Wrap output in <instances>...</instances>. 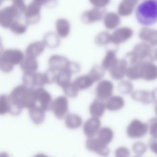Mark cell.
<instances>
[{
	"label": "cell",
	"mask_w": 157,
	"mask_h": 157,
	"mask_svg": "<svg viewBox=\"0 0 157 157\" xmlns=\"http://www.w3.org/2000/svg\"><path fill=\"white\" fill-rule=\"evenodd\" d=\"M10 111L13 116H18L24 108L29 109L36 103L35 89L21 84L15 88L8 96Z\"/></svg>",
	"instance_id": "1"
},
{
	"label": "cell",
	"mask_w": 157,
	"mask_h": 157,
	"mask_svg": "<svg viewBox=\"0 0 157 157\" xmlns=\"http://www.w3.org/2000/svg\"><path fill=\"white\" fill-rule=\"evenodd\" d=\"M138 22L144 26H150L157 22V2L147 0L140 3L136 9Z\"/></svg>",
	"instance_id": "2"
},
{
	"label": "cell",
	"mask_w": 157,
	"mask_h": 157,
	"mask_svg": "<svg viewBox=\"0 0 157 157\" xmlns=\"http://www.w3.org/2000/svg\"><path fill=\"white\" fill-rule=\"evenodd\" d=\"M26 7L24 1H13L12 5L0 11V25L5 28L10 27L14 20L19 19L25 14Z\"/></svg>",
	"instance_id": "3"
},
{
	"label": "cell",
	"mask_w": 157,
	"mask_h": 157,
	"mask_svg": "<svg viewBox=\"0 0 157 157\" xmlns=\"http://www.w3.org/2000/svg\"><path fill=\"white\" fill-rule=\"evenodd\" d=\"M124 60L128 66L135 64L152 62L154 60L152 47L145 42L138 43L132 50L125 55Z\"/></svg>",
	"instance_id": "4"
},
{
	"label": "cell",
	"mask_w": 157,
	"mask_h": 157,
	"mask_svg": "<svg viewBox=\"0 0 157 157\" xmlns=\"http://www.w3.org/2000/svg\"><path fill=\"white\" fill-rule=\"evenodd\" d=\"M24 58V53L19 50H6L3 52L0 59V70L4 73H10L15 65L21 63Z\"/></svg>",
	"instance_id": "5"
},
{
	"label": "cell",
	"mask_w": 157,
	"mask_h": 157,
	"mask_svg": "<svg viewBox=\"0 0 157 157\" xmlns=\"http://www.w3.org/2000/svg\"><path fill=\"white\" fill-rule=\"evenodd\" d=\"M47 1H33L26 7L25 13V21L27 25L36 24L41 18L40 10L43 5L48 4Z\"/></svg>",
	"instance_id": "6"
},
{
	"label": "cell",
	"mask_w": 157,
	"mask_h": 157,
	"mask_svg": "<svg viewBox=\"0 0 157 157\" xmlns=\"http://www.w3.org/2000/svg\"><path fill=\"white\" fill-rule=\"evenodd\" d=\"M148 132L147 124L138 119L132 121L126 128V134L131 139H140L144 137Z\"/></svg>",
	"instance_id": "7"
},
{
	"label": "cell",
	"mask_w": 157,
	"mask_h": 157,
	"mask_svg": "<svg viewBox=\"0 0 157 157\" xmlns=\"http://www.w3.org/2000/svg\"><path fill=\"white\" fill-rule=\"evenodd\" d=\"M22 80L24 84L34 89L43 88L46 84L45 76L42 73H24Z\"/></svg>",
	"instance_id": "8"
},
{
	"label": "cell",
	"mask_w": 157,
	"mask_h": 157,
	"mask_svg": "<svg viewBox=\"0 0 157 157\" xmlns=\"http://www.w3.org/2000/svg\"><path fill=\"white\" fill-rule=\"evenodd\" d=\"M51 110L59 120L65 118L69 111V101L67 97L60 96L55 99L52 101Z\"/></svg>",
	"instance_id": "9"
},
{
	"label": "cell",
	"mask_w": 157,
	"mask_h": 157,
	"mask_svg": "<svg viewBox=\"0 0 157 157\" xmlns=\"http://www.w3.org/2000/svg\"><path fill=\"white\" fill-rule=\"evenodd\" d=\"M114 86L109 80H102L100 81L95 89L97 99L104 101L112 96Z\"/></svg>",
	"instance_id": "10"
},
{
	"label": "cell",
	"mask_w": 157,
	"mask_h": 157,
	"mask_svg": "<svg viewBox=\"0 0 157 157\" xmlns=\"http://www.w3.org/2000/svg\"><path fill=\"white\" fill-rule=\"evenodd\" d=\"M106 11L105 7H94L90 10L85 11L81 15V19L85 24H91L103 18L106 14Z\"/></svg>",
	"instance_id": "11"
},
{
	"label": "cell",
	"mask_w": 157,
	"mask_h": 157,
	"mask_svg": "<svg viewBox=\"0 0 157 157\" xmlns=\"http://www.w3.org/2000/svg\"><path fill=\"white\" fill-rule=\"evenodd\" d=\"M86 147L89 151L95 152L99 155L108 157L110 153L107 145L101 143L97 138H88L86 142Z\"/></svg>",
	"instance_id": "12"
},
{
	"label": "cell",
	"mask_w": 157,
	"mask_h": 157,
	"mask_svg": "<svg viewBox=\"0 0 157 157\" xmlns=\"http://www.w3.org/2000/svg\"><path fill=\"white\" fill-rule=\"evenodd\" d=\"M133 35V31L127 27H123L116 29L111 35V41L115 45H119L130 39Z\"/></svg>",
	"instance_id": "13"
},
{
	"label": "cell",
	"mask_w": 157,
	"mask_h": 157,
	"mask_svg": "<svg viewBox=\"0 0 157 157\" xmlns=\"http://www.w3.org/2000/svg\"><path fill=\"white\" fill-rule=\"evenodd\" d=\"M35 96L37 101L40 104V107L45 111L51 110L52 101L51 95L43 88L35 89Z\"/></svg>",
	"instance_id": "14"
},
{
	"label": "cell",
	"mask_w": 157,
	"mask_h": 157,
	"mask_svg": "<svg viewBox=\"0 0 157 157\" xmlns=\"http://www.w3.org/2000/svg\"><path fill=\"white\" fill-rule=\"evenodd\" d=\"M101 127V122L99 118L91 117L87 120L83 126V131L88 138L96 136Z\"/></svg>",
	"instance_id": "15"
},
{
	"label": "cell",
	"mask_w": 157,
	"mask_h": 157,
	"mask_svg": "<svg viewBox=\"0 0 157 157\" xmlns=\"http://www.w3.org/2000/svg\"><path fill=\"white\" fill-rule=\"evenodd\" d=\"M70 62L66 57L58 54L52 55L48 60L49 68L58 72L68 69Z\"/></svg>",
	"instance_id": "16"
},
{
	"label": "cell",
	"mask_w": 157,
	"mask_h": 157,
	"mask_svg": "<svg viewBox=\"0 0 157 157\" xmlns=\"http://www.w3.org/2000/svg\"><path fill=\"white\" fill-rule=\"evenodd\" d=\"M128 67V64L124 59L119 60L115 65L109 71L110 75L114 80H122L126 75Z\"/></svg>",
	"instance_id": "17"
},
{
	"label": "cell",
	"mask_w": 157,
	"mask_h": 157,
	"mask_svg": "<svg viewBox=\"0 0 157 157\" xmlns=\"http://www.w3.org/2000/svg\"><path fill=\"white\" fill-rule=\"evenodd\" d=\"M141 78L153 81L157 78V66L152 62L144 63L141 65Z\"/></svg>",
	"instance_id": "18"
},
{
	"label": "cell",
	"mask_w": 157,
	"mask_h": 157,
	"mask_svg": "<svg viewBox=\"0 0 157 157\" xmlns=\"http://www.w3.org/2000/svg\"><path fill=\"white\" fill-rule=\"evenodd\" d=\"M139 37L144 42L154 47L157 45V30L144 27L139 33Z\"/></svg>",
	"instance_id": "19"
},
{
	"label": "cell",
	"mask_w": 157,
	"mask_h": 157,
	"mask_svg": "<svg viewBox=\"0 0 157 157\" xmlns=\"http://www.w3.org/2000/svg\"><path fill=\"white\" fill-rule=\"evenodd\" d=\"M138 1L135 0H124L122 1L118 8V14L121 16H128L133 12Z\"/></svg>",
	"instance_id": "20"
},
{
	"label": "cell",
	"mask_w": 157,
	"mask_h": 157,
	"mask_svg": "<svg viewBox=\"0 0 157 157\" xmlns=\"http://www.w3.org/2000/svg\"><path fill=\"white\" fill-rule=\"evenodd\" d=\"M121 19L118 14L114 12L106 13L103 18V24L106 28L113 29L121 24Z\"/></svg>",
	"instance_id": "21"
},
{
	"label": "cell",
	"mask_w": 157,
	"mask_h": 157,
	"mask_svg": "<svg viewBox=\"0 0 157 157\" xmlns=\"http://www.w3.org/2000/svg\"><path fill=\"white\" fill-rule=\"evenodd\" d=\"M20 64L24 73H36L38 69V62L36 59L34 57L26 56Z\"/></svg>",
	"instance_id": "22"
},
{
	"label": "cell",
	"mask_w": 157,
	"mask_h": 157,
	"mask_svg": "<svg viewBox=\"0 0 157 157\" xmlns=\"http://www.w3.org/2000/svg\"><path fill=\"white\" fill-rule=\"evenodd\" d=\"M106 108V104L104 101L96 99L90 106L89 111L92 117L99 119L103 116Z\"/></svg>",
	"instance_id": "23"
},
{
	"label": "cell",
	"mask_w": 157,
	"mask_h": 157,
	"mask_svg": "<svg viewBox=\"0 0 157 157\" xmlns=\"http://www.w3.org/2000/svg\"><path fill=\"white\" fill-rule=\"evenodd\" d=\"M45 44L42 41H36L30 43L27 47L25 50L26 56L36 58L44 51L45 49Z\"/></svg>",
	"instance_id": "24"
},
{
	"label": "cell",
	"mask_w": 157,
	"mask_h": 157,
	"mask_svg": "<svg viewBox=\"0 0 157 157\" xmlns=\"http://www.w3.org/2000/svg\"><path fill=\"white\" fill-rule=\"evenodd\" d=\"M131 97L133 100L144 105H148L153 102L151 92L147 90H136L132 92Z\"/></svg>",
	"instance_id": "25"
},
{
	"label": "cell",
	"mask_w": 157,
	"mask_h": 157,
	"mask_svg": "<svg viewBox=\"0 0 157 157\" xmlns=\"http://www.w3.org/2000/svg\"><path fill=\"white\" fill-rule=\"evenodd\" d=\"M29 115L32 121L37 125L41 124L46 118L45 111L37 105L29 109Z\"/></svg>",
	"instance_id": "26"
},
{
	"label": "cell",
	"mask_w": 157,
	"mask_h": 157,
	"mask_svg": "<svg viewBox=\"0 0 157 157\" xmlns=\"http://www.w3.org/2000/svg\"><path fill=\"white\" fill-rule=\"evenodd\" d=\"M125 102L124 100L121 96H112L107 100L106 108L110 111H117L124 107Z\"/></svg>",
	"instance_id": "27"
},
{
	"label": "cell",
	"mask_w": 157,
	"mask_h": 157,
	"mask_svg": "<svg viewBox=\"0 0 157 157\" xmlns=\"http://www.w3.org/2000/svg\"><path fill=\"white\" fill-rule=\"evenodd\" d=\"M55 27L59 37L65 38L69 36L71 30V24L67 19L64 18L57 19Z\"/></svg>",
	"instance_id": "28"
},
{
	"label": "cell",
	"mask_w": 157,
	"mask_h": 157,
	"mask_svg": "<svg viewBox=\"0 0 157 157\" xmlns=\"http://www.w3.org/2000/svg\"><path fill=\"white\" fill-rule=\"evenodd\" d=\"M116 51L110 49L107 51L104 59L102 60L101 66L105 70L109 71L118 61Z\"/></svg>",
	"instance_id": "29"
},
{
	"label": "cell",
	"mask_w": 157,
	"mask_h": 157,
	"mask_svg": "<svg viewBox=\"0 0 157 157\" xmlns=\"http://www.w3.org/2000/svg\"><path fill=\"white\" fill-rule=\"evenodd\" d=\"M43 42L46 47L50 49H56L60 43V39L57 33L51 31L45 34Z\"/></svg>",
	"instance_id": "30"
},
{
	"label": "cell",
	"mask_w": 157,
	"mask_h": 157,
	"mask_svg": "<svg viewBox=\"0 0 157 157\" xmlns=\"http://www.w3.org/2000/svg\"><path fill=\"white\" fill-rule=\"evenodd\" d=\"M65 118V125L69 129H78L82 125V118L77 114L68 113Z\"/></svg>",
	"instance_id": "31"
},
{
	"label": "cell",
	"mask_w": 157,
	"mask_h": 157,
	"mask_svg": "<svg viewBox=\"0 0 157 157\" xmlns=\"http://www.w3.org/2000/svg\"><path fill=\"white\" fill-rule=\"evenodd\" d=\"M97 135L98 140L106 145L109 144L112 141L114 136L113 131L108 127L101 128Z\"/></svg>",
	"instance_id": "32"
},
{
	"label": "cell",
	"mask_w": 157,
	"mask_h": 157,
	"mask_svg": "<svg viewBox=\"0 0 157 157\" xmlns=\"http://www.w3.org/2000/svg\"><path fill=\"white\" fill-rule=\"evenodd\" d=\"M72 74L68 69L60 71L57 73L55 82L59 86L63 88L71 83Z\"/></svg>",
	"instance_id": "33"
},
{
	"label": "cell",
	"mask_w": 157,
	"mask_h": 157,
	"mask_svg": "<svg viewBox=\"0 0 157 157\" xmlns=\"http://www.w3.org/2000/svg\"><path fill=\"white\" fill-rule=\"evenodd\" d=\"M74 84L78 90H86L90 88L94 83L88 74L80 76L74 81Z\"/></svg>",
	"instance_id": "34"
},
{
	"label": "cell",
	"mask_w": 157,
	"mask_h": 157,
	"mask_svg": "<svg viewBox=\"0 0 157 157\" xmlns=\"http://www.w3.org/2000/svg\"><path fill=\"white\" fill-rule=\"evenodd\" d=\"M142 64H135L128 66L126 76L129 79L136 80L141 78V69Z\"/></svg>",
	"instance_id": "35"
},
{
	"label": "cell",
	"mask_w": 157,
	"mask_h": 157,
	"mask_svg": "<svg viewBox=\"0 0 157 157\" xmlns=\"http://www.w3.org/2000/svg\"><path fill=\"white\" fill-rule=\"evenodd\" d=\"M105 70L102 66L95 65L90 71L88 75L90 77L93 83L100 80L104 77Z\"/></svg>",
	"instance_id": "36"
},
{
	"label": "cell",
	"mask_w": 157,
	"mask_h": 157,
	"mask_svg": "<svg viewBox=\"0 0 157 157\" xmlns=\"http://www.w3.org/2000/svg\"><path fill=\"white\" fill-rule=\"evenodd\" d=\"M95 42L97 45L100 46H104L111 42V34L108 31H103L96 35Z\"/></svg>",
	"instance_id": "37"
},
{
	"label": "cell",
	"mask_w": 157,
	"mask_h": 157,
	"mask_svg": "<svg viewBox=\"0 0 157 157\" xmlns=\"http://www.w3.org/2000/svg\"><path fill=\"white\" fill-rule=\"evenodd\" d=\"M27 25L19 22L18 19H16L12 23L9 28L15 34L19 35L25 32L27 29Z\"/></svg>",
	"instance_id": "38"
},
{
	"label": "cell",
	"mask_w": 157,
	"mask_h": 157,
	"mask_svg": "<svg viewBox=\"0 0 157 157\" xmlns=\"http://www.w3.org/2000/svg\"><path fill=\"white\" fill-rule=\"evenodd\" d=\"M119 91L123 95L132 94L133 92V85L130 81L127 80L121 81L118 86Z\"/></svg>",
	"instance_id": "39"
},
{
	"label": "cell",
	"mask_w": 157,
	"mask_h": 157,
	"mask_svg": "<svg viewBox=\"0 0 157 157\" xmlns=\"http://www.w3.org/2000/svg\"><path fill=\"white\" fill-rule=\"evenodd\" d=\"M10 104L8 96L6 95H0V115H3L9 113Z\"/></svg>",
	"instance_id": "40"
},
{
	"label": "cell",
	"mask_w": 157,
	"mask_h": 157,
	"mask_svg": "<svg viewBox=\"0 0 157 157\" xmlns=\"http://www.w3.org/2000/svg\"><path fill=\"white\" fill-rule=\"evenodd\" d=\"M62 88L65 95L69 97L74 98L78 95L79 90L73 83H70Z\"/></svg>",
	"instance_id": "41"
},
{
	"label": "cell",
	"mask_w": 157,
	"mask_h": 157,
	"mask_svg": "<svg viewBox=\"0 0 157 157\" xmlns=\"http://www.w3.org/2000/svg\"><path fill=\"white\" fill-rule=\"evenodd\" d=\"M147 146L141 142H137L132 146V150L136 156H142L147 151Z\"/></svg>",
	"instance_id": "42"
},
{
	"label": "cell",
	"mask_w": 157,
	"mask_h": 157,
	"mask_svg": "<svg viewBox=\"0 0 157 157\" xmlns=\"http://www.w3.org/2000/svg\"><path fill=\"white\" fill-rule=\"evenodd\" d=\"M148 132L152 139L157 140V117L152 118L148 122Z\"/></svg>",
	"instance_id": "43"
},
{
	"label": "cell",
	"mask_w": 157,
	"mask_h": 157,
	"mask_svg": "<svg viewBox=\"0 0 157 157\" xmlns=\"http://www.w3.org/2000/svg\"><path fill=\"white\" fill-rule=\"evenodd\" d=\"M46 80V84H50L56 81L57 74L56 71L49 68L44 73Z\"/></svg>",
	"instance_id": "44"
},
{
	"label": "cell",
	"mask_w": 157,
	"mask_h": 157,
	"mask_svg": "<svg viewBox=\"0 0 157 157\" xmlns=\"http://www.w3.org/2000/svg\"><path fill=\"white\" fill-rule=\"evenodd\" d=\"M115 157H131V152L127 147L121 146L116 149Z\"/></svg>",
	"instance_id": "45"
},
{
	"label": "cell",
	"mask_w": 157,
	"mask_h": 157,
	"mask_svg": "<svg viewBox=\"0 0 157 157\" xmlns=\"http://www.w3.org/2000/svg\"><path fill=\"white\" fill-rule=\"evenodd\" d=\"M90 2L94 7L103 8L109 3L110 1L108 0H92L90 1Z\"/></svg>",
	"instance_id": "46"
},
{
	"label": "cell",
	"mask_w": 157,
	"mask_h": 157,
	"mask_svg": "<svg viewBox=\"0 0 157 157\" xmlns=\"http://www.w3.org/2000/svg\"><path fill=\"white\" fill-rule=\"evenodd\" d=\"M68 69L72 73H76L80 71V65L78 63L75 62L71 61Z\"/></svg>",
	"instance_id": "47"
},
{
	"label": "cell",
	"mask_w": 157,
	"mask_h": 157,
	"mask_svg": "<svg viewBox=\"0 0 157 157\" xmlns=\"http://www.w3.org/2000/svg\"><path fill=\"white\" fill-rule=\"evenodd\" d=\"M148 147L151 151L157 155V140L151 139L148 143Z\"/></svg>",
	"instance_id": "48"
},
{
	"label": "cell",
	"mask_w": 157,
	"mask_h": 157,
	"mask_svg": "<svg viewBox=\"0 0 157 157\" xmlns=\"http://www.w3.org/2000/svg\"><path fill=\"white\" fill-rule=\"evenodd\" d=\"M151 94H152L153 102L155 103L157 102V88L151 92Z\"/></svg>",
	"instance_id": "49"
},
{
	"label": "cell",
	"mask_w": 157,
	"mask_h": 157,
	"mask_svg": "<svg viewBox=\"0 0 157 157\" xmlns=\"http://www.w3.org/2000/svg\"><path fill=\"white\" fill-rule=\"evenodd\" d=\"M0 157H9V155L5 152L0 153Z\"/></svg>",
	"instance_id": "50"
},
{
	"label": "cell",
	"mask_w": 157,
	"mask_h": 157,
	"mask_svg": "<svg viewBox=\"0 0 157 157\" xmlns=\"http://www.w3.org/2000/svg\"><path fill=\"white\" fill-rule=\"evenodd\" d=\"M33 157H49L43 154H38Z\"/></svg>",
	"instance_id": "51"
},
{
	"label": "cell",
	"mask_w": 157,
	"mask_h": 157,
	"mask_svg": "<svg viewBox=\"0 0 157 157\" xmlns=\"http://www.w3.org/2000/svg\"><path fill=\"white\" fill-rule=\"evenodd\" d=\"M153 57H154V59L157 61V48L154 51Z\"/></svg>",
	"instance_id": "52"
},
{
	"label": "cell",
	"mask_w": 157,
	"mask_h": 157,
	"mask_svg": "<svg viewBox=\"0 0 157 157\" xmlns=\"http://www.w3.org/2000/svg\"><path fill=\"white\" fill-rule=\"evenodd\" d=\"M155 114H156L157 117V102H155Z\"/></svg>",
	"instance_id": "53"
},
{
	"label": "cell",
	"mask_w": 157,
	"mask_h": 157,
	"mask_svg": "<svg viewBox=\"0 0 157 157\" xmlns=\"http://www.w3.org/2000/svg\"><path fill=\"white\" fill-rule=\"evenodd\" d=\"M2 1H0V6H1V5L2 4Z\"/></svg>",
	"instance_id": "54"
},
{
	"label": "cell",
	"mask_w": 157,
	"mask_h": 157,
	"mask_svg": "<svg viewBox=\"0 0 157 157\" xmlns=\"http://www.w3.org/2000/svg\"><path fill=\"white\" fill-rule=\"evenodd\" d=\"M134 157H141V156H139L136 155L135 156H134Z\"/></svg>",
	"instance_id": "55"
}]
</instances>
